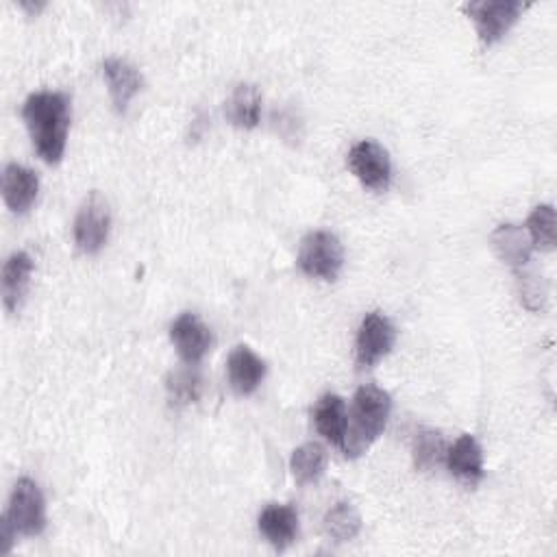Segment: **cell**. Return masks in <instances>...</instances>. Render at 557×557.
Listing matches in <instances>:
<instances>
[{
	"label": "cell",
	"instance_id": "3957f363",
	"mask_svg": "<svg viewBox=\"0 0 557 557\" xmlns=\"http://www.w3.org/2000/svg\"><path fill=\"white\" fill-rule=\"evenodd\" d=\"M344 265V248L335 233L331 231H311L300 242L298 268L302 274L322 281H335Z\"/></svg>",
	"mask_w": 557,
	"mask_h": 557
},
{
	"label": "cell",
	"instance_id": "d6986e66",
	"mask_svg": "<svg viewBox=\"0 0 557 557\" xmlns=\"http://www.w3.org/2000/svg\"><path fill=\"white\" fill-rule=\"evenodd\" d=\"M324 466H326V450L318 442H307L298 446L289 459V470L298 485L315 483L322 476Z\"/></svg>",
	"mask_w": 557,
	"mask_h": 557
},
{
	"label": "cell",
	"instance_id": "44dd1931",
	"mask_svg": "<svg viewBox=\"0 0 557 557\" xmlns=\"http://www.w3.org/2000/svg\"><path fill=\"white\" fill-rule=\"evenodd\" d=\"M446 442L442 433L433 429H422L413 437V463L418 470H433L446 459Z\"/></svg>",
	"mask_w": 557,
	"mask_h": 557
},
{
	"label": "cell",
	"instance_id": "4fadbf2b",
	"mask_svg": "<svg viewBox=\"0 0 557 557\" xmlns=\"http://www.w3.org/2000/svg\"><path fill=\"white\" fill-rule=\"evenodd\" d=\"M446 468L450 474L468 485H476L483 479V450L474 435H459L453 446L446 448Z\"/></svg>",
	"mask_w": 557,
	"mask_h": 557
},
{
	"label": "cell",
	"instance_id": "e0dca14e",
	"mask_svg": "<svg viewBox=\"0 0 557 557\" xmlns=\"http://www.w3.org/2000/svg\"><path fill=\"white\" fill-rule=\"evenodd\" d=\"M346 403L342 396L337 394H322L315 400L313 407V422L320 435H324V440H329L331 444L342 448L344 435H346Z\"/></svg>",
	"mask_w": 557,
	"mask_h": 557
},
{
	"label": "cell",
	"instance_id": "7402d4cb",
	"mask_svg": "<svg viewBox=\"0 0 557 557\" xmlns=\"http://www.w3.org/2000/svg\"><path fill=\"white\" fill-rule=\"evenodd\" d=\"M527 233L533 248L544 252L555 248V209L553 205H537L527 220Z\"/></svg>",
	"mask_w": 557,
	"mask_h": 557
},
{
	"label": "cell",
	"instance_id": "6da1fadb",
	"mask_svg": "<svg viewBox=\"0 0 557 557\" xmlns=\"http://www.w3.org/2000/svg\"><path fill=\"white\" fill-rule=\"evenodd\" d=\"M22 117L37 154L46 163H59L70 128V100L61 91H35L22 104Z\"/></svg>",
	"mask_w": 557,
	"mask_h": 557
},
{
	"label": "cell",
	"instance_id": "52a82bcc",
	"mask_svg": "<svg viewBox=\"0 0 557 557\" xmlns=\"http://www.w3.org/2000/svg\"><path fill=\"white\" fill-rule=\"evenodd\" d=\"M524 4L520 0H479L466 4L476 35L483 44H496L516 24Z\"/></svg>",
	"mask_w": 557,
	"mask_h": 557
},
{
	"label": "cell",
	"instance_id": "7a4b0ae2",
	"mask_svg": "<svg viewBox=\"0 0 557 557\" xmlns=\"http://www.w3.org/2000/svg\"><path fill=\"white\" fill-rule=\"evenodd\" d=\"M392 411V398L376 385H361L352 396V407L346 418V435L342 450L346 457L363 455L370 444L385 431Z\"/></svg>",
	"mask_w": 557,
	"mask_h": 557
},
{
	"label": "cell",
	"instance_id": "30bf717a",
	"mask_svg": "<svg viewBox=\"0 0 557 557\" xmlns=\"http://www.w3.org/2000/svg\"><path fill=\"white\" fill-rule=\"evenodd\" d=\"M257 527L272 548L285 550L298 535V511L292 505L270 503L261 509Z\"/></svg>",
	"mask_w": 557,
	"mask_h": 557
},
{
	"label": "cell",
	"instance_id": "7c38bea8",
	"mask_svg": "<svg viewBox=\"0 0 557 557\" xmlns=\"http://www.w3.org/2000/svg\"><path fill=\"white\" fill-rule=\"evenodd\" d=\"M39 194V178L30 168L7 163L2 170V198L13 213H26Z\"/></svg>",
	"mask_w": 557,
	"mask_h": 557
},
{
	"label": "cell",
	"instance_id": "ffe728a7",
	"mask_svg": "<svg viewBox=\"0 0 557 557\" xmlns=\"http://www.w3.org/2000/svg\"><path fill=\"white\" fill-rule=\"evenodd\" d=\"M322 527L333 542H350L361 531V516L352 503L339 500L324 513Z\"/></svg>",
	"mask_w": 557,
	"mask_h": 557
},
{
	"label": "cell",
	"instance_id": "ba28073f",
	"mask_svg": "<svg viewBox=\"0 0 557 557\" xmlns=\"http://www.w3.org/2000/svg\"><path fill=\"white\" fill-rule=\"evenodd\" d=\"M394 339H396V329L387 315H383L379 311L366 313L359 324L357 342H355L357 363L361 368L374 366L392 350Z\"/></svg>",
	"mask_w": 557,
	"mask_h": 557
},
{
	"label": "cell",
	"instance_id": "cb8c5ba5",
	"mask_svg": "<svg viewBox=\"0 0 557 557\" xmlns=\"http://www.w3.org/2000/svg\"><path fill=\"white\" fill-rule=\"evenodd\" d=\"M168 394L174 405H189L200 396V376L191 368H183L170 374Z\"/></svg>",
	"mask_w": 557,
	"mask_h": 557
},
{
	"label": "cell",
	"instance_id": "603a6c76",
	"mask_svg": "<svg viewBox=\"0 0 557 557\" xmlns=\"http://www.w3.org/2000/svg\"><path fill=\"white\" fill-rule=\"evenodd\" d=\"M516 272H518V294L522 305L531 311H540L548 296L542 274L535 270H527V265L518 268Z\"/></svg>",
	"mask_w": 557,
	"mask_h": 557
},
{
	"label": "cell",
	"instance_id": "277c9868",
	"mask_svg": "<svg viewBox=\"0 0 557 557\" xmlns=\"http://www.w3.org/2000/svg\"><path fill=\"white\" fill-rule=\"evenodd\" d=\"M4 516L17 535H39L46 529V500L33 479L22 476L15 481Z\"/></svg>",
	"mask_w": 557,
	"mask_h": 557
},
{
	"label": "cell",
	"instance_id": "8fae6325",
	"mask_svg": "<svg viewBox=\"0 0 557 557\" xmlns=\"http://www.w3.org/2000/svg\"><path fill=\"white\" fill-rule=\"evenodd\" d=\"M102 76L107 81L109 96H111V102H113L115 111L124 113L128 102L141 89L139 70L122 57H107L102 61Z\"/></svg>",
	"mask_w": 557,
	"mask_h": 557
},
{
	"label": "cell",
	"instance_id": "8992f818",
	"mask_svg": "<svg viewBox=\"0 0 557 557\" xmlns=\"http://www.w3.org/2000/svg\"><path fill=\"white\" fill-rule=\"evenodd\" d=\"M346 165L355 178L374 191H385L392 183V161L387 150L374 139L357 141L348 154Z\"/></svg>",
	"mask_w": 557,
	"mask_h": 557
},
{
	"label": "cell",
	"instance_id": "5b68a950",
	"mask_svg": "<svg viewBox=\"0 0 557 557\" xmlns=\"http://www.w3.org/2000/svg\"><path fill=\"white\" fill-rule=\"evenodd\" d=\"M111 211L109 202L100 191H89V196L78 207L74 218V244L83 255H96L109 239Z\"/></svg>",
	"mask_w": 557,
	"mask_h": 557
},
{
	"label": "cell",
	"instance_id": "9a60e30c",
	"mask_svg": "<svg viewBox=\"0 0 557 557\" xmlns=\"http://www.w3.org/2000/svg\"><path fill=\"white\" fill-rule=\"evenodd\" d=\"M33 274V259L24 250H15L2 265V305L9 313L17 311Z\"/></svg>",
	"mask_w": 557,
	"mask_h": 557
},
{
	"label": "cell",
	"instance_id": "2e32d148",
	"mask_svg": "<svg viewBox=\"0 0 557 557\" xmlns=\"http://www.w3.org/2000/svg\"><path fill=\"white\" fill-rule=\"evenodd\" d=\"M492 246L503 263L511 265L513 270L527 265L531 261L533 244L520 224H498L492 233Z\"/></svg>",
	"mask_w": 557,
	"mask_h": 557
},
{
	"label": "cell",
	"instance_id": "5bb4252c",
	"mask_svg": "<svg viewBox=\"0 0 557 557\" xmlns=\"http://www.w3.org/2000/svg\"><path fill=\"white\" fill-rule=\"evenodd\" d=\"M226 374L233 392L248 396L261 385L265 376V361L248 346H235L226 359Z\"/></svg>",
	"mask_w": 557,
	"mask_h": 557
},
{
	"label": "cell",
	"instance_id": "484cf974",
	"mask_svg": "<svg viewBox=\"0 0 557 557\" xmlns=\"http://www.w3.org/2000/svg\"><path fill=\"white\" fill-rule=\"evenodd\" d=\"M20 7H22V9H28L33 15H37L46 4H44V2H26V0H22Z\"/></svg>",
	"mask_w": 557,
	"mask_h": 557
},
{
	"label": "cell",
	"instance_id": "9c48e42d",
	"mask_svg": "<svg viewBox=\"0 0 557 557\" xmlns=\"http://www.w3.org/2000/svg\"><path fill=\"white\" fill-rule=\"evenodd\" d=\"M170 339L178 352V357L187 366H196L211 348V331L209 326L191 311L181 313L170 324Z\"/></svg>",
	"mask_w": 557,
	"mask_h": 557
},
{
	"label": "cell",
	"instance_id": "ac0fdd59",
	"mask_svg": "<svg viewBox=\"0 0 557 557\" xmlns=\"http://www.w3.org/2000/svg\"><path fill=\"white\" fill-rule=\"evenodd\" d=\"M226 120L242 131L255 128L261 117V91L252 83H239L224 107Z\"/></svg>",
	"mask_w": 557,
	"mask_h": 557
},
{
	"label": "cell",
	"instance_id": "d4e9b609",
	"mask_svg": "<svg viewBox=\"0 0 557 557\" xmlns=\"http://www.w3.org/2000/svg\"><path fill=\"white\" fill-rule=\"evenodd\" d=\"M15 537H17V531L15 527L9 522V518L2 513V520H0V555H9L13 544H15Z\"/></svg>",
	"mask_w": 557,
	"mask_h": 557
}]
</instances>
